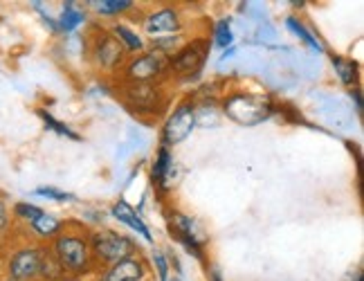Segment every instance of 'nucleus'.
<instances>
[{
  "mask_svg": "<svg viewBox=\"0 0 364 281\" xmlns=\"http://www.w3.org/2000/svg\"><path fill=\"white\" fill-rule=\"evenodd\" d=\"M63 268L57 263L54 255L46 248L38 245H23L14 250L7 259V275L14 281H34L48 279L50 275H61Z\"/></svg>",
  "mask_w": 364,
  "mask_h": 281,
  "instance_id": "obj_1",
  "label": "nucleus"
},
{
  "mask_svg": "<svg viewBox=\"0 0 364 281\" xmlns=\"http://www.w3.org/2000/svg\"><path fill=\"white\" fill-rule=\"evenodd\" d=\"M223 112L241 126H257L272 115V102L257 92H234L223 102Z\"/></svg>",
  "mask_w": 364,
  "mask_h": 281,
  "instance_id": "obj_2",
  "label": "nucleus"
},
{
  "mask_svg": "<svg viewBox=\"0 0 364 281\" xmlns=\"http://www.w3.org/2000/svg\"><path fill=\"white\" fill-rule=\"evenodd\" d=\"M52 255L63 268V272L68 270V272L81 275V272H88L92 265V252L88 245V238H83L79 234L61 232L54 238Z\"/></svg>",
  "mask_w": 364,
  "mask_h": 281,
  "instance_id": "obj_3",
  "label": "nucleus"
},
{
  "mask_svg": "<svg viewBox=\"0 0 364 281\" xmlns=\"http://www.w3.org/2000/svg\"><path fill=\"white\" fill-rule=\"evenodd\" d=\"M88 245L92 252V259L113 265L117 261L135 257V243L129 236H124L115 230H97L90 234Z\"/></svg>",
  "mask_w": 364,
  "mask_h": 281,
  "instance_id": "obj_4",
  "label": "nucleus"
},
{
  "mask_svg": "<svg viewBox=\"0 0 364 281\" xmlns=\"http://www.w3.org/2000/svg\"><path fill=\"white\" fill-rule=\"evenodd\" d=\"M212 43L207 38H196L191 43H185L169 59V70L180 79H193L205 65V59L209 56Z\"/></svg>",
  "mask_w": 364,
  "mask_h": 281,
  "instance_id": "obj_5",
  "label": "nucleus"
},
{
  "mask_svg": "<svg viewBox=\"0 0 364 281\" xmlns=\"http://www.w3.org/2000/svg\"><path fill=\"white\" fill-rule=\"evenodd\" d=\"M169 73V59L158 52H146L142 56H135L126 63L124 75L131 83H156L160 77Z\"/></svg>",
  "mask_w": 364,
  "mask_h": 281,
  "instance_id": "obj_6",
  "label": "nucleus"
},
{
  "mask_svg": "<svg viewBox=\"0 0 364 281\" xmlns=\"http://www.w3.org/2000/svg\"><path fill=\"white\" fill-rule=\"evenodd\" d=\"M193 129H196V106L191 102H182L164 124L162 144L169 149V147L185 142Z\"/></svg>",
  "mask_w": 364,
  "mask_h": 281,
  "instance_id": "obj_7",
  "label": "nucleus"
},
{
  "mask_svg": "<svg viewBox=\"0 0 364 281\" xmlns=\"http://www.w3.org/2000/svg\"><path fill=\"white\" fill-rule=\"evenodd\" d=\"M160 88L156 83H129L126 102L135 112H153L160 108Z\"/></svg>",
  "mask_w": 364,
  "mask_h": 281,
  "instance_id": "obj_8",
  "label": "nucleus"
},
{
  "mask_svg": "<svg viewBox=\"0 0 364 281\" xmlns=\"http://www.w3.org/2000/svg\"><path fill=\"white\" fill-rule=\"evenodd\" d=\"M169 218H171L169 221V228L178 236V241L185 243V248L189 252H193V255L198 257V259H203V238L198 234V228H196V223L189 216L180 214V212H173Z\"/></svg>",
  "mask_w": 364,
  "mask_h": 281,
  "instance_id": "obj_9",
  "label": "nucleus"
},
{
  "mask_svg": "<svg viewBox=\"0 0 364 281\" xmlns=\"http://www.w3.org/2000/svg\"><path fill=\"white\" fill-rule=\"evenodd\" d=\"M124 52L126 50L119 46V41L115 36L102 34L92 46V59L97 61V65H102L104 70H115L124 61Z\"/></svg>",
  "mask_w": 364,
  "mask_h": 281,
  "instance_id": "obj_10",
  "label": "nucleus"
},
{
  "mask_svg": "<svg viewBox=\"0 0 364 281\" xmlns=\"http://www.w3.org/2000/svg\"><path fill=\"white\" fill-rule=\"evenodd\" d=\"M178 30H180V16L171 7L153 11L144 21V32L153 38H160L164 34H176Z\"/></svg>",
  "mask_w": 364,
  "mask_h": 281,
  "instance_id": "obj_11",
  "label": "nucleus"
},
{
  "mask_svg": "<svg viewBox=\"0 0 364 281\" xmlns=\"http://www.w3.org/2000/svg\"><path fill=\"white\" fill-rule=\"evenodd\" d=\"M146 275V268L142 259L131 257V259H124L113 263L104 275V281H142Z\"/></svg>",
  "mask_w": 364,
  "mask_h": 281,
  "instance_id": "obj_12",
  "label": "nucleus"
},
{
  "mask_svg": "<svg viewBox=\"0 0 364 281\" xmlns=\"http://www.w3.org/2000/svg\"><path fill=\"white\" fill-rule=\"evenodd\" d=\"M110 212H113V216H115L122 225H126V228H131L133 232H137L142 238H146L149 243L153 241V236H151L149 228L144 225V221L135 214V209H133L129 203H126V201H117V203L113 205V209H110Z\"/></svg>",
  "mask_w": 364,
  "mask_h": 281,
  "instance_id": "obj_13",
  "label": "nucleus"
},
{
  "mask_svg": "<svg viewBox=\"0 0 364 281\" xmlns=\"http://www.w3.org/2000/svg\"><path fill=\"white\" fill-rule=\"evenodd\" d=\"M171 171H173V156H171V151L162 144L158 149L156 160H153V178H156L160 189L171 187Z\"/></svg>",
  "mask_w": 364,
  "mask_h": 281,
  "instance_id": "obj_14",
  "label": "nucleus"
},
{
  "mask_svg": "<svg viewBox=\"0 0 364 281\" xmlns=\"http://www.w3.org/2000/svg\"><path fill=\"white\" fill-rule=\"evenodd\" d=\"M30 228H32V232H34V234H38V236L52 238V236H59V234H61L63 223H61L57 216H52V214L43 212V214H41L36 221H32V223H30Z\"/></svg>",
  "mask_w": 364,
  "mask_h": 281,
  "instance_id": "obj_15",
  "label": "nucleus"
},
{
  "mask_svg": "<svg viewBox=\"0 0 364 281\" xmlns=\"http://www.w3.org/2000/svg\"><path fill=\"white\" fill-rule=\"evenodd\" d=\"M83 21H86V14H83V9L77 3H65L61 16H59V30L73 32Z\"/></svg>",
  "mask_w": 364,
  "mask_h": 281,
  "instance_id": "obj_16",
  "label": "nucleus"
},
{
  "mask_svg": "<svg viewBox=\"0 0 364 281\" xmlns=\"http://www.w3.org/2000/svg\"><path fill=\"white\" fill-rule=\"evenodd\" d=\"M113 34L115 38L119 41V46L124 50H129V52H139V50H144V41L139 38L137 32H133L131 27H126V25H115L113 27Z\"/></svg>",
  "mask_w": 364,
  "mask_h": 281,
  "instance_id": "obj_17",
  "label": "nucleus"
},
{
  "mask_svg": "<svg viewBox=\"0 0 364 281\" xmlns=\"http://www.w3.org/2000/svg\"><path fill=\"white\" fill-rule=\"evenodd\" d=\"M333 70L335 75L340 77V81L344 86H353L358 81V63L351 59H344V56H335L333 59Z\"/></svg>",
  "mask_w": 364,
  "mask_h": 281,
  "instance_id": "obj_18",
  "label": "nucleus"
},
{
  "mask_svg": "<svg viewBox=\"0 0 364 281\" xmlns=\"http://www.w3.org/2000/svg\"><path fill=\"white\" fill-rule=\"evenodd\" d=\"M88 5L97 14H102V16H115V14H124V11L133 9L131 0H92Z\"/></svg>",
  "mask_w": 364,
  "mask_h": 281,
  "instance_id": "obj_19",
  "label": "nucleus"
},
{
  "mask_svg": "<svg viewBox=\"0 0 364 281\" xmlns=\"http://www.w3.org/2000/svg\"><path fill=\"white\" fill-rule=\"evenodd\" d=\"M41 214H43V209L36 207V205H30V203H16V205H14V216H16L18 221H25L27 225H30L32 221H36Z\"/></svg>",
  "mask_w": 364,
  "mask_h": 281,
  "instance_id": "obj_20",
  "label": "nucleus"
},
{
  "mask_svg": "<svg viewBox=\"0 0 364 281\" xmlns=\"http://www.w3.org/2000/svg\"><path fill=\"white\" fill-rule=\"evenodd\" d=\"M232 41H234V36H232L230 21H225V18L218 21L216 27H214V43L218 48H228V46H232Z\"/></svg>",
  "mask_w": 364,
  "mask_h": 281,
  "instance_id": "obj_21",
  "label": "nucleus"
},
{
  "mask_svg": "<svg viewBox=\"0 0 364 281\" xmlns=\"http://www.w3.org/2000/svg\"><path fill=\"white\" fill-rule=\"evenodd\" d=\"M38 115L43 117V122H46V126L48 129H52L54 133H59V135H65V137H70V139H79V135L75 133V131H70L65 124H61V122H57L48 110H38Z\"/></svg>",
  "mask_w": 364,
  "mask_h": 281,
  "instance_id": "obj_22",
  "label": "nucleus"
},
{
  "mask_svg": "<svg viewBox=\"0 0 364 281\" xmlns=\"http://www.w3.org/2000/svg\"><path fill=\"white\" fill-rule=\"evenodd\" d=\"M286 25H288V27H290V30H292V32H295L297 36H301V38L306 41V43H308V46H311V48H315L317 52H321V50H324V48H321V46L317 43V41L313 38V34H311V32H308V30H306V27L301 25V21H297V18H292V16H290Z\"/></svg>",
  "mask_w": 364,
  "mask_h": 281,
  "instance_id": "obj_23",
  "label": "nucleus"
},
{
  "mask_svg": "<svg viewBox=\"0 0 364 281\" xmlns=\"http://www.w3.org/2000/svg\"><path fill=\"white\" fill-rule=\"evenodd\" d=\"M34 193H36V196H43V198H50V201H57V203L75 201V196H73V193L59 191V189H54V187H38V189H34Z\"/></svg>",
  "mask_w": 364,
  "mask_h": 281,
  "instance_id": "obj_24",
  "label": "nucleus"
},
{
  "mask_svg": "<svg viewBox=\"0 0 364 281\" xmlns=\"http://www.w3.org/2000/svg\"><path fill=\"white\" fill-rule=\"evenodd\" d=\"M153 263H156V268H158L160 281H169V261H166V257L162 255L160 250L153 252Z\"/></svg>",
  "mask_w": 364,
  "mask_h": 281,
  "instance_id": "obj_25",
  "label": "nucleus"
},
{
  "mask_svg": "<svg viewBox=\"0 0 364 281\" xmlns=\"http://www.w3.org/2000/svg\"><path fill=\"white\" fill-rule=\"evenodd\" d=\"M7 223H9V214H7V207L5 203L0 201V232H3L7 228Z\"/></svg>",
  "mask_w": 364,
  "mask_h": 281,
  "instance_id": "obj_26",
  "label": "nucleus"
},
{
  "mask_svg": "<svg viewBox=\"0 0 364 281\" xmlns=\"http://www.w3.org/2000/svg\"><path fill=\"white\" fill-rule=\"evenodd\" d=\"M351 95H353V100H355V104H358V110H362V97H360V90H353Z\"/></svg>",
  "mask_w": 364,
  "mask_h": 281,
  "instance_id": "obj_27",
  "label": "nucleus"
},
{
  "mask_svg": "<svg viewBox=\"0 0 364 281\" xmlns=\"http://www.w3.org/2000/svg\"><path fill=\"white\" fill-rule=\"evenodd\" d=\"M176 281H178V279H176Z\"/></svg>",
  "mask_w": 364,
  "mask_h": 281,
  "instance_id": "obj_28",
  "label": "nucleus"
}]
</instances>
